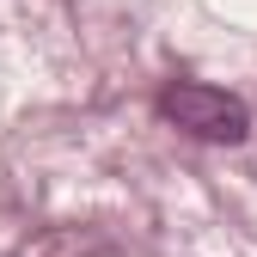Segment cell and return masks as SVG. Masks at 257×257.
<instances>
[{
  "instance_id": "1",
  "label": "cell",
  "mask_w": 257,
  "mask_h": 257,
  "mask_svg": "<svg viewBox=\"0 0 257 257\" xmlns=\"http://www.w3.org/2000/svg\"><path fill=\"white\" fill-rule=\"evenodd\" d=\"M159 116L178 122L184 135H196V141H245V128H251L245 98H233V92H220V86H202V80L166 86L159 92Z\"/></svg>"
}]
</instances>
